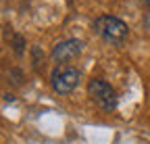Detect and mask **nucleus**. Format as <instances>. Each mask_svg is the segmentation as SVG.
Segmentation results:
<instances>
[{"instance_id": "nucleus-5", "label": "nucleus", "mask_w": 150, "mask_h": 144, "mask_svg": "<svg viewBox=\"0 0 150 144\" xmlns=\"http://www.w3.org/2000/svg\"><path fill=\"white\" fill-rule=\"evenodd\" d=\"M23 46H25V40L21 35H15V52L17 55H23Z\"/></svg>"}, {"instance_id": "nucleus-4", "label": "nucleus", "mask_w": 150, "mask_h": 144, "mask_svg": "<svg viewBox=\"0 0 150 144\" xmlns=\"http://www.w3.org/2000/svg\"><path fill=\"white\" fill-rule=\"evenodd\" d=\"M81 50H83V42H79V40H63V42H59L54 46L50 57H52L54 63L67 65V63L77 59L81 55Z\"/></svg>"}, {"instance_id": "nucleus-2", "label": "nucleus", "mask_w": 150, "mask_h": 144, "mask_svg": "<svg viewBox=\"0 0 150 144\" xmlns=\"http://www.w3.org/2000/svg\"><path fill=\"white\" fill-rule=\"evenodd\" d=\"M88 96L104 113L115 111L117 109V102H119L115 88H112L110 84H106L104 79H98V77L96 79H90V84H88Z\"/></svg>"}, {"instance_id": "nucleus-3", "label": "nucleus", "mask_w": 150, "mask_h": 144, "mask_svg": "<svg viewBox=\"0 0 150 144\" xmlns=\"http://www.w3.org/2000/svg\"><path fill=\"white\" fill-rule=\"evenodd\" d=\"M79 77L81 73L71 65H59L54 67V71L50 73V84L56 94H71L75 88L79 86Z\"/></svg>"}, {"instance_id": "nucleus-1", "label": "nucleus", "mask_w": 150, "mask_h": 144, "mask_svg": "<svg viewBox=\"0 0 150 144\" xmlns=\"http://www.w3.org/2000/svg\"><path fill=\"white\" fill-rule=\"evenodd\" d=\"M94 33L100 35V38L110 46H121L127 40V35H129V27H127V23H123L121 19H117V17L102 15V17H98V19L94 21Z\"/></svg>"}]
</instances>
